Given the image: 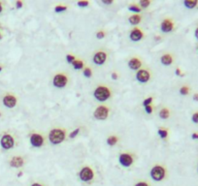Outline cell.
Listing matches in <instances>:
<instances>
[{
  "label": "cell",
  "instance_id": "6da1fadb",
  "mask_svg": "<svg viewBox=\"0 0 198 186\" xmlns=\"http://www.w3.org/2000/svg\"><path fill=\"white\" fill-rule=\"evenodd\" d=\"M49 139L53 145H58L65 139V132L61 129H53L49 134Z\"/></svg>",
  "mask_w": 198,
  "mask_h": 186
},
{
  "label": "cell",
  "instance_id": "7a4b0ae2",
  "mask_svg": "<svg viewBox=\"0 0 198 186\" xmlns=\"http://www.w3.org/2000/svg\"><path fill=\"white\" fill-rule=\"evenodd\" d=\"M94 97L96 98V100H98V101H105V100H107L110 98L111 96V91L109 89L108 87L106 86H98L96 88L95 90H94V93H93Z\"/></svg>",
  "mask_w": 198,
  "mask_h": 186
},
{
  "label": "cell",
  "instance_id": "3957f363",
  "mask_svg": "<svg viewBox=\"0 0 198 186\" xmlns=\"http://www.w3.org/2000/svg\"><path fill=\"white\" fill-rule=\"evenodd\" d=\"M166 171L162 166H154L151 171V178L154 179L155 181H160L165 178Z\"/></svg>",
  "mask_w": 198,
  "mask_h": 186
},
{
  "label": "cell",
  "instance_id": "277c9868",
  "mask_svg": "<svg viewBox=\"0 0 198 186\" xmlns=\"http://www.w3.org/2000/svg\"><path fill=\"white\" fill-rule=\"evenodd\" d=\"M93 115L96 119L104 120L108 117V115H109V109L105 106H100L95 109V111H94Z\"/></svg>",
  "mask_w": 198,
  "mask_h": 186
},
{
  "label": "cell",
  "instance_id": "5b68a950",
  "mask_svg": "<svg viewBox=\"0 0 198 186\" xmlns=\"http://www.w3.org/2000/svg\"><path fill=\"white\" fill-rule=\"evenodd\" d=\"M80 178L82 181L87 182L90 181L93 178V171L90 169L89 167H85L81 170L80 172Z\"/></svg>",
  "mask_w": 198,
  "mask_h": 186
},
{
  "label": "cell",
  "instance_id": "8992f818",
  "mask_svg": "<svg viewBox=\"0 0 198 186\" xmlns=\"http://www.w3.org/2000/svg\"><path fill=\"white\" fill-rule=\"evenodd\" d=\"M67 81H68V80H67V77L65 75L57 74V75L54 76L53 83H54V85L56 87L62 88V87H64L65 85L67 84Z\"/></svg>",
  "mask_w": 198,
  "mask_h": 186
},
{
  "label": "cell",
  "instance_id": "52a82bcc",
  "mask_svg": "<svg viewBox=\"0 0 198 186\" xmlns=\"http://www.w3.org/2000/svg\"><path fill=\"white\" fill-rule=\"evenodd\" d=\"M1 146L4 149H10L14 146V139L10 135H4L1 139Z\"/></svg>",
  "mask_w": 198,
  "mask_h": 186
},
{
  "label": "cell",
  "instance_id": "ba28073f",
  "mask_svg": "<svg viewBox=\"0 0 198 186\" xmlns=\"http://www.w3.org/2000/svg\"><path fill=\"white\" fill-rule=\"evenodd\" d=\"M30 144L34 147H40L44 144V138L40 134H32L30 137Z\"/></svg>",
  "mask_w": 198,
  "mask_h": 186
},
{
  "label": "cell",
  "instance_id": "9c48e42d",
  "mask_svg": "<svg viewBox=\"0 0 198 186\" xmlns=\"http://www.w3.org/2000/svg\"><path fill=\"white\" fill-rule=\"evenodd\" d=\"M136 78L140 83L145 84V83H147V81H149V80H150V78H151V75H150V73H149V71L142 69L137 72Z\"/></svg>",
  "mask_w": 198,
  "mask_h": 186
},
{
  "label": "cell",
  "instance_id": "30bf717a",
  "mask_svg": "<svg viewBox=\"0 0 198 186\" xmlns=\"http://www.w3.org/2000/svg\"><path fill=\"white\" fill-rule=\"evenodd\" d=\"M160 29H161V31L164 32V33L171 32L172 30L174 29V22L169 19L164 20L162 22H161Z\"/></svg>",
  "mask_w": 198,
  "mask_h": 186
},
{
  "label": "cell",
  "instance_id": "8fae6325",
  "mask_svg": "<svg viewBox=\"0 0 198 186\" xmlns=\"http://www.w3.org/2000/svg\"><path fill=\"white\" fill-rule=\"evenodd\" d=\"M120 163L123 167H130L133 163V158L130 154L127 153H123L120 155Z\"/></svg>",
  "mask_w": 198,
  "mask_h": 186
},
{
  "label": "cell",
  "instance_id": "7c38bea8",
  "mask_svg": "<svg viewBox=\"0 0 198 186\" xmlns=\"http://www.w3.org/2000/svg\"><path fill=\"white\" fill-rule=\"evenodd\" d=\"M106 58H107V54H106L104 51H98V53L94 54L93 62L97 64V65H102V64L106 61Z\"/></svg>",
  "mask_w": 198,
  "mask_h": 186
},
{
  "label": "cell",
  "instance_id": "4fadbf2b",
  "mask_svg": "<svg viewBox=\"0 0 198 186\" xmlns=\"http://www.w3.org/2000/svg\"><path fill=\"white\" fill-rule=\"evenodd\" d=\"M3 104L7 107V108H14L17 105V99L13 95H7L3 98Z\"/></svg>",
  "mask_w": 198,
  "mask_h": 186
},
{
  "label": "cell",
  "instance_id": "5bb4252c",
  "mask_svg": "<svg viewBox=\"0 0 198 186\" xmlns=\"http://www.w3.org/2000/svg\"><path fill=\"white\" fill-rule=\"evenodd\" d=\"M143 36H144V35H143V32L140 29H138V28L133 29L131 31V33H130V39H131V40L134 41V42L140 41L143 38Z\"/></svg>",
  "mask_w": 198,
  "mask_h": 186
},
{
  "label": "cell",
  "instance_id": "9a60e30c",
  "mask_svg": "<svg viewBox=\"0 0 198 186\" xmlns=\"http://www.w3.org/2000/svg\"><path fill=\"white\" fill-rule=\"evenodd\" d=\"M10 165H11V167H14V168L22 167L23 165V159L20 156H15L11 159Z\"/></svg>",
  "mask_w": 198,
  "mask_h": 186
},
{
  "label": "cell",
  "instance_id": "2e32d148",
  "mask_svg": "<svg viewBox=\"0 0 198 186\" xmlns=\"http://www.w3.org/2000/svg\"><path fill=\"white\" fill-rule=\"evenodd\" d=\"M160 61H161V63L163 64V65H165V66L171 65L172 62H173V57H172L171 54H169V53L163 54V55L161 56V58H160Z\"/></svg>",
  "mask_w": 198,
  "mask_h": 186
},
{
  "label": "cell",
  "instance_id": "e0dca14e",
  "mask_svg": "<svg viewBox=\"0 0 198 186\" xmlns=\"http://www.w3.org/2000/svg\"><path fill=\"white\" fill-rule=\"evenodd\" d=\"M141 65H142V63L138 58H132V59H130L128 62L129 68H131L132 70H138L140 67H141Z\"/></svg>",
  "mask_w": 198,
  "mask_h": 186
},
{
  "label": "cell",
  "instance_id": "ac0fdd59",
  "mask_svg": "<svg viewBox=\"0 0 198 186\" xmlns=\"http://www.w3.org/2000/svg\"><path fill=\"white\" fill-rule=\"evenodd\" d=\"M184 5L188 9H193L198 5V1L197 0H185L184 2Z\"/></svg>",
  "mask_w": 198,
  "mask_h": 186
},
{
  "label": "cell",
  "instance_id": "d6986e66",
  "mask_svg": "<svg viewBox=\"0 0 198 186\" xmlns=\"http://www.w3.org/2000/svg\"><path fill=\"white\" fill-rule=\"evenodd\" d=\"M128 20L133 25H136V24H138L140 21H141V16H139V15H133V16H130Z\"/></svg>",
  "mask_w": 198,
  "mask_h": 186
},
{
  "label": "cell",
  "instance_id": "ffe728a7",
  "mask_svg": "<svg viewBox=\"0 0 198 186\" xmlns=\"http://www.w3.org/2000/svg\"><path fill=\"white\" fill-rule=\"evenodd\" d=\"M170 115V111L167 108H163L161 111L159 112V117L162 118V119H167Z\"/></svg>",
  "mask_w": 198,
  "mask_h": 186
},
{
  "label": "cell",
  "instance_id": "44dd1931",
  "mask_svg": "<svg viewBox=\"0 0 198 186\" xmlns=\"http://www.w3.org/2000/svg\"><path fill=\"white\" fill-rule=\"evenodd\" d=\"M118 142V138L115 136H111L107 139V144L109 145H115Z\"/></svg>",
  "mask_w": 198,
  "mask_h": 186
},
{
  "label": "cell",
  "instance_id": "7402d4cb",
  "mask_svg": "<svg viewBox=\"0 0 198 186\" xmlns=\"http://www.w3.org/2000/svg\"><path fill=\"white\" fill-rule=\"evenodd\" d=\"M158 135L160 136L161 139H166L167 136H168V131L166 129H163V128H161V129L158 130Z\"/></svg>",
  "mask_w": 198,
  "mask_h": 186
},
{
  "label": "cell",
  "instance_id": "603a6c76",
  "mask_svg": "<svg viewBox=\"0 0 198 186\" xmlns=\"http://www.w3.org/2000/svg\"><path fill=\"white\" fill-rule=\"evenodd\" d=\"M72 64H73V66H74V68L78 69V70L83 69V67H84V63L82 62L81 60H75Z\"/></svg>",
  "mask_w": 198,
  "mask_h": 186
},
{
  "label": "cell",
  "instance_id": "cb8c5ba5",
  "mask_svg": "<svg viewBox=\"0 0 198 186\" xmlns=\"http://www.w3.org/2000/svg\"><path fill=\"white\" fill-rule=\"evenodd\" d=\"M180 93H181L182 95H187V94L190 93V87L187 86V85L182 86L180 88Z\"/></svg>",
  "mask_w": 198,
  "mask_h": 186
},
{
  "label": "cell",
  "instance_id": "d4e9b609",
  "mask_svg": "<svg viewBox=\"0 0 198 186\" xmlns=\"http://www.w3.org/2000/svg\"><path fill=\"white\" fill-rule=\"evenodd\" d=\"M128 9H129L130 11H132V12H136V13H139V12H141V9H140L136 4L130 5L129 7H128Z\"/></svg>",
  "mask_w": 198,
  "mask_h": 186
},
{
  "label": "cell",
  "instance_id": "484cf974",
  "mask_svg": "<svg viewBox=\"0 0 198 186\" xmlns=\"http://www.w3.org/2000/svg\"><path fill=\"white\" fill-rule=\"evenodd\" d=\"M151 1H149V0H142V1H140V6H141L142 8H147L149 5H150Z\"/></svg>",
  "mask_w": 198,
  "mask_h": 186
},
{
  "label": "cell",
  "instance_id": "4316f807",
  "mask_svg": "<svg viewBox=\"0 0 198 186\" xmlns=\"http://www.w3.org/2000/svg\"><path fill=\"white\" fill-rule=\"evenodd\" d=\"M91 75H92V71L89 69V68H86L84 70V76L87 78H89L91 77Z\"/></svg>",
  "mask_w": 198,
  "mask_h": 186
},
{
  "label": "cell",
  "instance_id": "83f0119b",
  "mask_svg": "<svg viewBox=\"0 0 198 186\" xmlns=\"http://www.w3.org/2000/svg\"><path fill=\"white\" fill-rule=\"evenodd\" d=\"M66 9H67L66 6H60V5H58V6H56V7L54 8V11H56V13H59V12H63V11H65Z\"/></svg>",
  "mask_w": 198,
  "mask_h": 186
},
{
  "label": "cell",
  "instance_id": "f1b7e54d",
  "mask_svg": "<svg viewBox=\"0 0 198 186\" xmlns=\"http://www.w3.org/2000/svg\"><path fill=\"white\" fill-rule=\"evenodd\" d=\"M151 102H153V98H151V97H150V98H148V99H145V100H144V102H143V105H144L145 107L150 106Z\"/></svg>",
  "mask_w": 198,
  "mask_h": 186
},
{
  "label": "cell",
  "instance_id": "f546056e",
  "mask_svg": "<svg viewBox=\"0 0 198 186\" xmlns=\"http://www.w3.org/2000/svg\"><path fill=\"white\" fill-rule=\"evenodd\" d=\"M66 60L68 61V63H73L75 61V57L73 56V55H71V54H68V55L66 56Z\"/></svg>",
  "mask_w": 198,
  "mask_h": 186
},
{
  "label": "cell",
  "instance_id": "4dcf8cb0",
  "mask_svg": "<svg viewBox=\"0 0 198 186\" xmlns=\"http://www.w3.org/2000/svg\"><path fill=\"white\" fill-rule=\"evenodd\" d=\"M79 132H80V129H79V128H78V129H76V130H74V131H73V132H72V133H71V134H70V135H69V137H70V138H71V139L75 138V137L77 136L78 134H79Z\"/></svg>",
  "mask_w": 198,
  "mask_h": 186
},
{
  "label": "cell",
  "instance_id": "1f68e13d",
  "mask_svg": "<svg viewBox=\"0 0 198 186\" xmlns=\"http://www.w3.org/2000/svg\"><path fill=\"white\" fill-rule=\"evenodd\" d=\"M191 119H192V121L194 123H198V112H194V114H192V117H191Z\"/></svg>",
  "mask_w": 198,
  "mask_h": 186
},
{
  "label": "cell",
  "instance_id": "d6a6232c",
  "mask_svg": "<svg viewBox=\"0 0 198 186\" xmlns=\"http://www.w3.org/2000/svg\"><path fill=\"white\" fill-rule=\"evenodd\" d=\"M78 6L79 7H87V6H88V2L87 1H79Z\"/></svg>",
  "mask_w": 198,
  "mask_h": 186
},
{
  "label": "cell",
  "instance_id": "836d02e7",
  "mask_svg": "<svg viewBox=\"0 0 198 186\" xmlns=\"http://www.w3.org/2000/svg\"><path fill=\"white\" fill-rule=\"evenodd\" d=\"M96 37L98 38V39L104 38L105 37V33L103 32V31H98V32H97V34H96Z\"/></svg>",
  "mask_w": 198,
  "mask_h": 186
},
{
  "label": "cell",
  "instance_id": "e575fe53",
  "mask_svg": "<svg viewBox=\"0 0 198 186\" xmlns=\"http://www.w3.org/2000/svg\"><path fill=\"white\" fill-rule=\"evenodd\" d=\"M145 109H146V112L147 114H151L153 112V107L151 106H147V107H145Z\"/></svg>",
  "mask_w": 198,
  "mask_h": 186
},
{
  "label": "cell",
  "instance_id": "d590c367",
  "mask_svg": "<svg viewBox=\"0 0 198 186\" xmlns=\"http://www.w3.org/2000/svg\"><path fill=\"white\" fill-rule=\"evenodd\" d=\"M135 186H149V184L146 183V182L141 181V182H138L137 184H135Z\"/></svg>",
  "mask_w": 198,
  "mask_h": 186
},
{
  "label": "cell",
  "instance_id": "8d00e7d4",
  "mask_svg": "<svg viewBox=\"0 0 198 186\" xmlns=\"http://www.w3.org/2000/svg\"><path fill=\"white\" fill-rule=\"evenodd\" d=\"M16 6H17V8H18V9L22 8V7H23V2H22V1H17Z\"/></svg>",
  "mask_w": 198,
  "mask_h": 186
},
{
  "label": "cell",
  "instance_id": "74e56055",
  "mask_svg": "<svg viewBox=\"0 0 198 186\" xmlns=\"http://www.w3.org/2000/svg\"><path fill=\"white\" fill-rule=\"evenodd\" d=\"M191 138H192L193 140H198V133H192Z\"/></svg>",
  "mask_w": 198,
  "mask_h": 186
},
{
  "label": "cell",
  "instance_id": "f35d334b",
  "mask_svg": "<svg viewBox=\"0 0 198 186\" xmlns=\"http://www.w3.org/2000/svg\"><path fill=\"white\" fill-rule=\"evenodd\" d=\"M176 75H178V76H184V74H182L181 70H180L179 68L176 69Z\"/></svg>",
  "mask_w": 198,
  "mask_h": 186
},
{
  "label": "cell",
  "instance_id": "ab89813d",
  "mask_svg": "<svg viewBox=\"0 0 198 186\" xmlns=\"http://www.w3.org/2000/svg\"><path fill=\"white\" fill-rule=\"evenodd\" d=\"M104 4H112L113 3V0H103L102 1Z\"/></svg>",
  "mask_w": 198,
  "mask_h": 186
},
{
  "label": "cell",
  "instance_id": "60d3db41",
  "mask_svg": "<svg viewBox=\"0 0 198 186\" xmlns=\"http://www.w3.org/2000/svg\"><path fill=\"white\" fill-rule=\"evenodd\" d=\"M112 79H113V80H117V79H118V74H117V73H113V74H112Z\"/></svg>",
  "mask_w": 198,
  "mask_h": 186
},
{
  "label": "cell",
  "instance_id": "b9f144b4",
  "mask_svg": "<svg viewBox=\"0 0 198 186\" xmlns=\"http://www.w3.org/2000/svg\"><path fill=\"white\" fill-rule=\"evenodd\" d=\"M193 100L194 101H196V102H198V93H195L193 95Z\"/></svg>",
  "mask_w": 198,
  "mask_h": 186
},
{
  "label": "cell",
  "instance_id": "7bdbcfd3",
  "mask_svg": "<svg viewBox=\"0 0 198 186\" xmlns=\"http://www.w3.org/2000/svg\"><path fill=\"white\" fill-rule=\"evenodd\" d=\"M194 35H195L196 39H198V27L195 29V33H194Z\"/></svg>",
  "mask_w": 198,
  "mask_h": 186
},
{
  "label": "cell",
  "instance_id": "ee69618b",
  "mask_svg": "<svg viewBox=\"0 0 198 186\" xmlns=\"http://www.w3.org/2000/svg\"><path fill=\"white\" fill-rule=\"evenodd\" d=\"M31 186H42V185L40 183H33Z\"/></svg>",
  "mask_w": 198,
  "mask_h": 186
},
{
  "label": "cell",
  "instance_id": "f6af8a7d",
  "mask_svg": "<svg viewBox=\"0 0 198 186\" xmlns=\"http://www.w3.org/2000/svg\"><path fill=\"white\" fill-rule=\"evenodd\" d=\"M1 12H2V5L0 4V13H1Z\"/></svg>",
  "mask_w": 198,
  "mask_h": 186
},
{
  "label": "cell",
  "instance_id": "bcb514c9",
  "mask_svg": "<svg viewBox=\"0 0 198 186\" xmlns=\"http://www.w3.org/2000/svg\"><path fill=\"white\" fill-rule=\"evenodd\" d=\"M1 70H2V67H1V66H0V71H1Z\"/></svg>",
  "mask_w": 198,
  "mask_h": 186
},
{
  "label": "cell",
  "instance_id": "7dc6e473",
  "mask_svg": "<svg viewBox=\"0 0 198 186\" xmlns=\"http://www.w3.org/2000/svg\"><path fill=\"white\" fill-rule=\"evenodd\" d=\"M197 170H198V167H197Z\"/></svg>",
  "mask_w": 198,
  "mask_h": 186
},
{
  "label": "cell",
  "instance_id": "c3c4849f",
  "mask_svg": "<svg viewBox=\"0 0 198 186\" xmlns=\"http://www.w3.org/2000/svg\"><path fill=\"white\" fill-rule=\"evenodd\" d=\"M0 38H1V36H0Z\"/></svg>",
  "mask_w": 198,
  "mask_h": 186
}]
</instances>
